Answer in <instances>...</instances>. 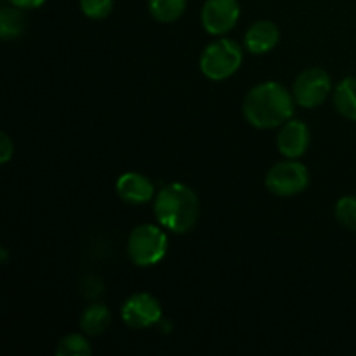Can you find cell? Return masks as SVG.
<instances>
[{"mask_svg": "<svg viewBox=\"0 0 356 356\" xmlns=\"http://www.w3.org/2000/svg\"><path fill=\"white\" fill-rule=\"evenodd\" d=\"M294 94L282 83L263 82L252 87L243 99V117L257 129H275L294 115Z\"/></svg>", "mask_w": 356, "mask_h": 356, "instance_id": "cell-1", "label": "cell"}, {"mask_svg": "<svg viewBox=\"0 0 356 356\" xmlns=\"http://www.w3.org/2000/svg\"><path fill=\"white\" fill-rule=\"evenodd\" d=\"M153 212L162 228L183 235L197 225L200 216V200L188 184L172 183L156 193Z\"/></svg>", "mask_w": 356, "mask_h": 356, "instance_id": "cell-2", "label": "cell"}, {"mask_svg": "<svg viewBox=\"0 0 356 356\" xmlns=\"http://www.w3.org/2000/svg\"><path fill=\"white\" fill-rule=\"evenodd\" d=\"M169 238L165 232L155 225L136 226L127 240L129 257L136 266H153L165 257Z\"/></svg>", "mask_w": 356, "mask_h": 356, "instance_id": "cell-3", "label": "cell"}, {"mask_svg": "<svg viewBox=\"0 0 356 356\" xmlns=\"http://www.w3.org/2000/svg\"><path fill=\"white\" fill-rule=\"evenodd\" d=\"M243 61V51L235 40L219 38L204 49L200 56V70L214 82L229 79Z\"/></svg>", "mask_w": 356, "mask_h": 356, "instance_id": "cell-4", "label": "cell"}, {"mask_svg": "<svg viewBox=\"0 0 356 356\" xmlns=\"http://www.w3.org/2000/svg\"><path fill=\"white\" fill-rule=\"evenodd\" d=\"M309 184V170L296 159L278 162L268 170L266 188L278 197H294L302 193Z\"/></svg>", "mask_w": 356, "mask_h": 356, "instance_id": "cell-5", "label": "cell"}, {"mask_svg": "<svg viewBox=\"0 0 356 356\" xmlns=\"http://www.w3.org/2000/svg\"><path fill=\"white\" fill-rule=\"evenodd\" d=\"M332 92L330 75L322 68H308L299 73L292 86V94L299 106L316 108Z\"/></svg>", "mask_w": 356, "mask_h": 356, "instance_id": "cell-6", "label": "cell"}, {"mask_svg": "<svg viewBox=\"0 0 356 356\" xmlns=\"http://www.w3.org/2000/svg\"><path fill=\"white\" fill-rule=\"evenodd\" d=\"M120 315L129 329H148L162 318V305L155 296L148 294V292H139V294L131 296L124 302Z\"/></svg>", "mask_w": 356, "mask_h": 356, "instance_id": "cell-7", "label": "cell"}, {"mask_svg": "<svg viewBox=\"0 0 356 356\" xmlns=\"http://www.w3.org/2000/svg\"><path fill=\"white\" fill-rule=\"evenodd\" d=\"M238 17V0H205L202 7V26L211 35H225L232 31Z\"/></svg>", "mask_w": 356, "mask_h": 356, "instance_id": "cell-8", "label": "cell"}, {"mask_svg": "<svg viewBox=\"0 0 356 356\" xmlns=\"http://www.w3.org/2000/svg\"><path fill=\"white\" fill-rule=\"evenodd\" d=\"M309 139H312V134H309L308 125L305 122L291 118L282 125L280 132H278V152L287 159H299L308 149Z\"/></svg>", "mask_w": 356, "mask_h": 356, "instance_id": "cell-9", "label": "cell"}, {"mask_svg": "<svg viewBox=\"0 0 356 356\" xmlns=\"http://www.w3.org/2000/svg\"><path fill=\"white\" fill-rule=\"evenodd\" d=\"M117 193L124 202L132 205L148 204L155 195V186L146 176L139 172H125L117 179Z\"/></svg>", "mask_w": 356, "mask_h": 356, "instance_id": "cell-10", "label": "cell"}, {"mask_svg": "<svg viewBox=\"0 0 356 356\" xmlns=\"http://www.w3.org/2000/svg\"><path fill=\"white\" fill-rule=\"evenodd\" d=\"M280 42V30L270 19L256 21L245 33V47L250 54H266Z\"/></svg>", "mask_w": 356, "mask_h": 356, "instance_id": "cell-11", "label": "cell"}, {"mask_svg": "<svg viewBox=\"0 0 356 356\" xmlns=\"http://www.w3.org/2000/svg\"><path fill=\"white\" fill-rule=\"evenodd\" d=\"M111 323V313L101 302H92L80 315V329L87 336H101Z\"/></svg>", "mask_w": 356, "mask_h": 356, "instance_id": "cell-12", "label": "cell"}, {"mask_svg": "<svg viewBox=\"0 0 356 356\" xmlns=\"http://www.w3.org/2000/svg\"><path fill=\"white\" fill-rule=\"evenodd\" d=\"M334 104L348 120L356 122V79L346 76L334 89Z\"/></svg>", "mask_w": 356, "mask_h": 356, "instance_id": "cell-13", "label": "cell"}, {"mask_svg": "<svg viewBox=\"0 0 356 356\" xmlns=\"http://www.w3.org/2000/svg\"><path fill=\"white\" fill-rule=\"evenodd\" d=\"M26 30V17H24L23 9L16 6H3L0 9V37L3 40H14L23 35Z\"/></svg>", "mask_w": 356, "mask_h": 356, "instance_id": "cell-14", "label": "cell"}, {"mask_svg": "<svg viewBox=\"0 0 356 356\" xmlns=\"http://www.w3.org/2000/svg\"><path fill=\"white\" fill-rule=\"evenodd\" d=\"M188 0H148L149 14L159 23H174L184 14Z\"/></svg>", "mask_w": 356, "mask_h": 356, "instance_id": "cell-15", "label": "cell"}, {"mask_svg": "<svg viewBox=\"0 0 356 356\" xmlns=\"http://www.w3.org/2000/svg\"><path fill=\"white\" fill-rule=\"evenodd\" d=\"M56 355L58 356H90L92 355V346L83 337L82 334H68L59 341L58 348H56Z\"/></svg>", "mask_w": 356, "mask_h": 356, "instance_id": "cell-16", "label": "cell"}, {"mask_svg": "<svg viewBox=\"0 0 356 356\" xmlns=\"http://www.w3.org/2000/svg\"><path fill=\"white\" fill-rule=\"evenodd\" d=\"M336 218L344 228L356 232V197L355 195H348L337 200L336 204Z\"/></svg>", "mask_w": 356, "mask_h": 356, "instance_id": "cell-17", "label": "cell"}, {"mask_svg": "<svg viewBox=\"0 0 356 356\" xmlns=\"http://www.w3.org/2000/svg\"><path fill=\"white\" fill-rule=\"evenodd\" d=\"M80 9L90 19H103L113 10V0H80Z\"/></svg>", "mask_w": 356, "mask_h": 356, "instance_id": "cell-18", "label": "cell"}, {"mask_svg": "<svg viewBox=\"0 0 356 356\" xmlns=\"http://www.w3.org/2000/svg\"><path fill=\"white\" fill-rule=\"evenodd\" d=\"M14 155V143L13 139L7 136V132L0 134V162L7 163Z\"/></svg>", "mask_w": 356, "mask_h": 356, "instance_id": "cell-19", "label": "cell"}, {"mask_svg": "<svg viewBox=\"0 0 356 356\" xmlns=\"http://www.w3.org/2000/svg\"><path fill=\"white\" fill-rule=\"evenodd\" d=\"M7 2L19 7V9H37V7L44 6L45 0H7Z\"/></svg>", "mask_w": 356, "mask_h": 356, "instance_id": "cell-20", "label": "cell"}, {"mask_svg": "<svg viewBox=\"0 0 356 356\" xmlns=\"http://www.w3.org/2000/svg\"><path fill=\"white\" fill-rule=\"evenodd\" d=\"M7 261V250L2 249V263H6Z\"/></svg>", "mask_w": 356, "mask_h": 356, "instance_id": "cell-21", "label": "cell"}]
</instances>
